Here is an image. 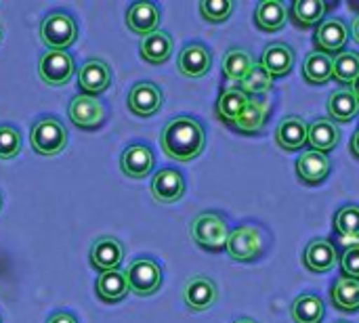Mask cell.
I'll return each instance as SVG.
<instances>
[{"label":"cell","mask_w":359,"mask_h":323,"mask_svg":"<svg viewBox=\"0 0 359 323\" xmlns=\"http://www.w3.org/2000/svg\"><path fill=\"white\" fill-rule=\"evenodd\" d=\"M351 151H353L355 158H359V130L353 135V139H351Z\"/></svg>","instance_id":"b9f144b4"},{"label":"cell","mask_w":359,"mask_h":323,"mask_svg":"<svg viewBox=\"0 0 359 323\" xmlns=\"http://www.w3.org/2000/svg\"><path fill=\"white\" fill-rule=\"evenodd\" d=\"M46 323H78V319H76L72 313H63V311H59V313H53Z\"/></svg>","instance_id":"ab89813d"},{"label":"cell","mask_w":359,"mask_h":323,"mask_svg":"<svg viewBox=\"0 0 359 323\" xmlns=\"http://www.w3.org/2000/svg\"><path fill=\"white\" fill-rule=\"evenodd\" d=\"M290 315L294 323H322L324 319V301L316 294H301L292 307Z\"/></svg>","instance_id":"4dcf8cb0"},{"label":"cell","mask_w":359,"mask_h":323,"mask_svg":"<svg viewBox=\"0 0 359 323\" xmlns=\"http://www.w3.org/2000/svg\"><path fill=\"white\" fill-rule=\"evenodd\" d=\"M160 145L170 160L191 162L204 151L206 145L204 126L189 116H179L164 126Z\"/></svg>","instance_id":"6da1fadb"},{"label":"cell","mask_w":359,"mask_h":323,"mask_svg":"<svg viewBox=\"0 0 359 323\" xmlns=\"http://www.w3.org/2000/svg\"><path fill=\"white\" fill-rule=\"evenodd\" d=\"M332 78L339 80L341 84L351 86L359 78V55L353 50H345L341 53L334 61H332Z\"/></svg>","instance_id":"e575fe53"},{"label":"cell","mask_w":359,"mask_h":323,"mask_svg":"<svg viewBox=\"0 0 359 323\" xmlns=\"http://www.w3.org/2000/svg\"><path fill=\"white\" fill-rule=\"evenodd\" d=\"M97 296L103 301V303H120L130 290H128V282H126V273H122L120 269L118 271H107V273H101L99 280H97Z\"/></svg>","instance_id":"484cf974"},{"label":"cell","mask_w":359,"mask_h":323,"mask_svg":"<svg viewBox=\"0 0 359 323\" xmlns=\"http://www.w3.org/2000/svg\"><path fill=\"white\" fill-rule=\"evenodd\" d=\"M32 149L40 156H57L67 145V128L57 118H42L32 126Z\"/></svg>","instance_id":"277c9868"},{"label":"cell","mask_w":359,"mask_h":323,"mask_svg":"<svg viewBox=\"0 0 359 323\" xmlns=\"http://www.w3.org/2000/svg\"><path fill=\"white\" fill-rule=\"evenodd\" d=\"M78 38V25L69 13L55 11L40 25V40L48 50H65Z\"/></svg>","instance_id":"3957f363"},{"label":"cell","mask_w":359,"mask_h":323,"mask_svg":"<svg viewBox=\"0 0 359 323\" xmlns=\"http://www.w3.org/2000/svg\"><path fill=\"white\" fill-rule=\"evenodd\" d=\"M261 65L273 76V78H284L292 71L294 65V50L286 42H271L263 50Z\"/></svg>","instance_id":"d6986e66"},{"label":"cell","mask_w":359,"mask_h":323,"mask_svg":"<svg viewBox=\"0 0 359 323\" xmlns=\"http://www.w3.org/2000/svg\"><path fill=\"white\" fill-rule=\"evenodd\" d=\"M334 229L343 238H359V206H343L334 214Z\"/></svg>","instance_id":"d590c367"},{"label":"cell","mask_w":359,"mask_h":323,"mask_svg":"<svg viewBox=\"0 0 359 323\" xmlns=\"http://www.w3.org/2000/svg\"><path fill=\"white\" fill-rule=\"evenodd\" d=\"M288 19V11L284 6V2L280 0H263L257 4L255 11V23L259 25V29L263 32H278L286 25Z\"/></svg>","instance_id":"d4e9b609"},{"label":"cell","mask_w":359,"mask_h":323,"mask_svg":"<svg viewBox=\"0 0 359 323\" xmlns=\"http://www.w3.org/2000/svg\"><path fill=\"white\" fill-rule=\"evenodd\" d=\"M109 82H111V69L101 59H88L78 69V86L86 97L105 92Z\"/></svg>","instance_id":"7c38bea8"},{"label":"cell","mask_w":359,"mask_h":323,"mask_svg":"<svg viewBox=\"0 0 359 323\" xmlns=\"http://www.w3.org/2000/svg\"><path fill=\"white\" fill-rule=\"evenodd\" d=\"M162 103H164V95L154 82H139L133 86L128 95V109L141 118H149L158 114Z\"/></svg>","instance_id":"4fadbf2b"},{"label":"cell","mask_w":359,"mask_h":323,"mask_svg":"<svg viewBox=\"0 0 359 323\" xmlns=\"http://www.w3.org/2000/svg\"><path fill=\"white\" fill-rule=\"evenodd\" d=\"M359 111L358 97L351 88H339L328 99V116L337 122H351Z\"/></svg>","instance_id":"83f0119b"},{"label":"cell","mask_w":359,"mask_h":323,"mask_svg":"<svg viewBox=\"0 0 359 323\" xmlns=\"http://www.w3.org/2000/svg\"><path fill=\"white\" fill-rule=\"evenodd\" d=\"M139 53H141V59L147 63H164L168 61L172 53V38L166 32L158 29L151 36H145L141 40Z\"/></svg>","instance_id":"4316f807"},{"label":"cell","mask_w":359,"mask_h":323,"mask_svg":"<svg viewBox=\"0 0 359 323\" xmlns=\"http://www.w3.org/2000/svg\"><path fill=\"white\" fill-rule=\"evenodd\" d=\"M0 36H2V27H0Z\"/></svg>","instance_id":"bcb514c9"},{"label":"cell","mask_w":359,"mask_h":323,"mask_svg":"<svg viewBox=\"0 0 359 323\" xmlns=\"http://www.w3.org/2000/svg\"><path fill=\"white\" fill-rule=\"evenodd\" d=\"M76 74V61L65 50H48L38 61V76L48 86H63Z\"/></svg>","instance_id":"52a82bcc"},{"label":"cell","mask_w":359,"mask_h":323,"mask_svg":"<svg viewBox=\"0 0 359 323\" xmlns=\"http://www.w3.org/2000/svg\"><path fill=\"white\" fill-rule=\"evenodd\" d=\"M67 114H69L72 124H76L78 128H84V130H95L105 120L103 103H99L95 97H86V95L74 97Z\"/></svg>","instance_id":"30bf717a"},{"label":"cell","mask_w":359,"mask_h":323,"mask_svg":"<svg viewBox=\"0 0 359 323\" xmlns=\"http://www.w3.org/2000/svg\"><path fill=\"white\" fill-rule=\"evenodd\" d=\"M248 99L240 88H225L217 101V116L225 122L231 124L240 118V114L244 111V107L248 105Z\"/></svg>","instance_id":"f546056e"},{"label":"cell","mask_w":359,"mask_h":323,"mask_svg":"<svg viewBox=\"0 0 359 323\" xmlns=\"http://www.w3.org/2000/svg\"><path fill=\"white\" fill-rule=\"evenodd\" d=\"M332 170V164L328 160V156L320 153V151H305L299 156L297 160V174L303 183L307 185H318L322 183Z\"/></svg>","instance_id":"ac0fdd59"},{"label":"cell","mask_w":359,"mask_h":323,"mask_svg":"<svg viewBox=\"0 0 359 323\" xmlns=\"http://www.w3.org/2000/svg\"><path fill=\"white\" fill-rule=\"evenodd\" d=\"M212 65V55L204 44H187L183 46V50L179 53L177 59V67L185 78H202L210 71Z\"/></svg>","instance_id":"5bb4252c"},{"label":"cell","mask_w":359,"mask_h":323,"mask_svg":"<svg viewBox=\"0 0 359 323\" xmlns=\"http://www.w3.org/2000/svg\"><path fill=\"white\" fill-rule=\"evenodd\" d=\"M21 151V135L13 126H0V160H13Z\"/></svg>","instance_id":"74e56055"},{"label":"cell","mask_w":359,"mask_h":323,"mask_svg":"<svg viewBox=\"0 0 359 323\" xmlns=\"http://www.w3.org/2000/svg\"><path fill=\"white\" fill-rule=\"evenodd\" d=\"M122 259H124V248L116 238H101L90 248V265L101 273L118 271Z\"/></svg>","instance_id":"2e32d148"},{"label":"cell","mask_w":359,"mask_h":323,"mask_svg":"<svg viewBox=\"0 0 359 323\" xmlns=\"http://www.w3.org/2000/svg\"><path fill=\"white\" fill-rule=\"evenodd\" d=\"M233 323H257L255 319H248V317H242V319H236Z\"/></svg>","instance_id":"ee69618b"},{"label":"cell","mask_w":359,"mask_h":323,"mask_svg":"<svg viewBox=\"0 0 359 323\" xmlns=\"http://www.w3.org/2000/svg\"><path fill=\"white\" fill-rule=\"evenodd\" d=\"M225 250L238 263H252L263 254V235L252 225L236 227L229 233Z\"/></svg>","instance_id":"8992f818"},{"label":"cell","mask_w":359,"mask_h":323,"mask_svg":"<svg viewBox=\"0 0 359 323\" xmlns=\"http://www.w3.org/2000/svg\"><path fill=\"white\" fill-rule=\"evenodd\" d=\"M351 36H353V40L359 44V15L353 19V23H351Z\"/></svg>","instance_id":"60d3db41"},{"label":"cell","mask_w":359,"mask_h":323,"mask_svg":"<svg viewBox=\"0 0 359 323\" xmlns=\"http://www.w3.org/2000/svg\"><path fill=\"white\" fill-rule=\"evenodd\" d=\"M330 298L339 311L355 313V311H359V282L358 280H349V277L337 280L332 290H330Z\"/></svg>","instance_id":"f1b7e54d"},{"label":"cell","mask_w":359,"mask_h":323,"mask_svg":"<svg viewBox=\"0 0 359 323\" xmlns=\"http://www.w3.org/2000/svg\"><path fill=\"white\" fill-rule=\"evenodd\" d=\"M307 130H309V126L305 124L303 118L288 116L280 122V126L276 130V143L286 151H297L307 145Z\"/></svg>","instance_id":"44dd1931"},{"label":"cell","mask_w":359,"mask_h":323,"mask_svg":"<svg viewBox=\"0 0 359 323\" xmlns=\"http://www.w3.org/2000/svg\"><path fill=\"white\" fill-rule=\"evenodd\" d=\"M341 271H343V277L358 280L359 282V244L349 246L343 252V256H341Z\"/></svg>","instance_id":"f35d334b"},{"label":"cell","mask_w":359,"mask_h":323,"mask_svg":"<svg viewBox=\"0 0 359 323\" xmlns=\"http://www.w3.org/2000/svg\"><path fill=\"white\" fill-rule=\"evenodd\" d=\"M351 90H353V95L358 97V101H359V78L353 82V84H351Z\"/></svg>","instance_id":"7bdbcfd3"},{"label":"cell","mask_w":359,"mask_h":323,"mask_svg":"<svg viewBox=\"0 0 359 323\" xmlns=\"http://www.w3.org/2000/svg\"><path fill=\"white\" fill-rule=\"evenodd\" d=\"M326 2L322 0H294L290 6V19L297 27H318L324 21Z\"/></svg>","instance_id":"cb8c5ba5"},{"label":"cell","mask_w":359,"mask_h":323,"mask_svg":"<svg viewBox=\"0 0 359 323\" xmlns=\"http://www.w3.org/2000/svg\"><path fill=\"white\" fill-rule=\"evenodd\" d=\"M0 323H2V322H0Z\"/></svg>","instance_id":"7dc6e473"},{"label":"cell","mask_w":359,"mask_h":323,"mask_svg":"<svg viewBox=\"0 0 359 323\" xmlns=\"http://www.w3.org/2000/svg\"><path fill=\"white\" fill-rule=\"evenodd\" d=\"M269 118V105L263 99H248V105L240 114V118L233 122V128L244 135H257L263 130Z\"/></svg>","instance_id":"603a6c76"},{"label":"cell","mask_w":359,"mask_h":323,"mask_svg":"<svg viewBox=\"0 0 359 323\" xmlns=\"http://www.w3.org/2000/svg\"><path fill=\"white\" fill-rule=\"evenodd\" d=\"M229 225L223 217L215 214V212H202L198 214L194 221H191V227H189V235L191 240L204 248V250H210V252H219V250H225L227 246V240H229Z\"/></svg>","instance_id":"7a4b0ae2"},{"label":"cell","mask_w":359,"mask_h":323,"mask_svg":"<svg viewBox=\"0 0 359 323\" xmlns=\"http://www.w3.org/2000/svg\"><path fill=\"white\" fill-rule=\"evenodd\" d=\"M252 65H255V59L244 48H231L223 57V74L236 82H240L252 69Z\"/></svg>","instance_id":"d6a6232c"},{"label":"cell","mask_w":359,"mask_h":323,"mask_svg":"<svg viewBox=\"0 0 359 323\" xmlns=\"http://www.w3.org/2000/svg\"><path fill=\"white\" fill-rule=\"evenodd\" d=\"M151 195L160 204H175L185 195V179L175 168L158 170L151 179Z\"/></svg>","instance_id":"8fae6325"},{"label":"cell","mask_w":359,"mask_h":323,"mask_svg":"<svg viewBox=\"0 0 359 323\" xmlns=\"http://www.w3.org/2000/svg\"><path fill=\"white\" fill-rule=\"evenodd\" d=\"M200 13L210 23H223V21H227L231 17L233 2L231 0H202L200 2Z\"/></svg>","instance_id":"8d00e7d4"},{"label":"cell","mask_w":359,"mask_h":323,"mask_svg":"<svg viewBox=\"0 0 359 323\" xmlns=\"http://www.w3.org/2000/svg\"><path fill=\"white\" fill-rule=\"evenodd\" d=\"M156 160H154V151L147 145H130L124 149L122 158H120V170L128 177V179H145L151 174Z\"/></svg>","instance_id":"9a60e30c"},{"label":"cell","mask_w":359,"mask_h":323,"mask_svg":"<svg viewBox=\"0 0 359 323\" xmlns=\"http://www.w3.org/2000/svg\"><path fill=\"white\" fill-rule=\"evenodd\" d=\"M273 86V76L261 65V63H255L252 69L240 80V90L246 95V97H257V95H265L269 92Z\"/></svg>","instance_id":"836d02e7"},{"label":"cell","mask_w":359,"mask_h":323,"mask_svg":"<svg viewBox=\"0 0 359 323\" xmlns=\"http://www.w3.org/2000/svg\"><path fill=\"white\" fill-rule=\"evenodd\" d=\"M126 25L139 36H151L160 25V11L154 2H135L126 11Z\"/></svg>","instance_id":"e0dca14e"},{"label":"cell","mask_w":359,"mask_h":323,"mask_svg":"<svg viewBox=\"0 0 359 323\" xmlns=\"http://www.w3.org/2000/svg\"><path fill=\"white\" fill-rule=\"evenodd\" d=\"M349 40V27L341 19H326L316 27V48L324 55H341Z\"/></svg>","instance_id":"ba28073f"},{"label":"cell","mask_w":359,"mask_h":323,"mask_svg":"<svg viewBox=\"0 0 359 323\" xmlns=\"http://www.w3.org/2000/svg\"><path fill=\"white\" fill-rule=\"evenodd\" d=\"M339 141H341V130L330 120H316L307 130V145L311 147V151H320L326 156L339 145Z\"/></svg>","instance_id":"7402d4cb"},{"label":"cell","mask_w":359,"mask_h":323,"mask_svg":"<svg viewBox=\"0 0 359 323\" xmlns=\"http://www.w3.org/2000/svg\"><path fill=\"white\" fill-rule=\"evenodd\" d=\"M303 263L313 273H326L337 265V248L330 240H313L303 252Z\"/></svg>","instance_id":"ffe728a7"},{"label":"cell","mask_w":359,"mask_h":323,"mask_svg":"<svg viewBox=\"0 0 359 323\" xmlns=\"http://www.w3.org/2000/svg\"><path fill=\"white\" fill-rule=\"evenodd\" d=\"M332 57L324 53H309L303 63V76L309 84H326L332 80Z\"/></svg>","instance_id":"1f68e13d"},{"label":"cell","mask_w":359,"mask_h":323,"mask_svg":"<svg viewBox=\"0 0 359 323\" xmlns=\"http://www.w3.org/2000/svg\"><path fill=\"white\" fill-rule=\"evenodd\" d=\"M219 298V290L215 286V282L206 275H194L183 290V301L187 305L189 311L194 313H202L206 309H210Z\"/></svg>","instance_id":"9c48e42d"},{"label":"cell","mask_w":359,"mask_h":323,"mask_svg":"<svg viewBox=\"0 0 359 323\" xmlns=\"http://www.w3.org/2000/svg\"><path fill=\"white\" fill-rule=\"evenodd\" d=\"M126 282H128V290L135 296L141 298L151 296L162 286V269L151 259H137L126 269Z\"/></svg>","instance_id":"5b68a950"},{"label":"cell","mask_w":359,"mask_h":323,"mask_svg":"<svg viewBox=\"0 0 359 323\" xmlns=\"http://www.w3.org/2000/svg\"><path fill=\"white\" fill-rule=\"evenodd\" d=\"M0 206H2V198H0Z\"/></svg>","instance_id":"f6af8a7d"}]
</instances>
